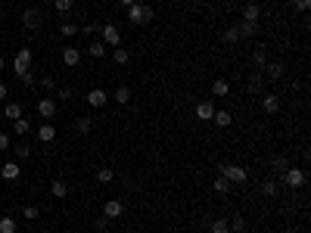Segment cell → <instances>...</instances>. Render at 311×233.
I'll use <instances>...</instances> for the list:
<instances>
[{
  "mask_svg": "<svg viewBox=\"0 0 311 233\" xmlns=\"http://www.w3.org/2000/svg\"><path fill=\"white\" fill-rule=\"evenodd\" d=\"M128 19L134 22V25H146V22L153 19V6H146V3H134V6H128Z\"/></svg>",
  "mask_w": 311,
  "mask_h": 233,
  "instance_id": "obj_1",
  "label": "cell"
},
{
  "mask_svg": "<svg viewBox=\"0 0 311 233\" xmlns=\"http://www.w3.org/2000/svg\"><path fill=\"white\" fill-rule=\"evenodd\" d=\"M221 177H227L230 183H246V168H240V165H234V162H227V165H221Z\"/></svg>",
  "mask_w": 311,
  "mask_h": 233,
  "instance_id": "obj_2",
  "label": "cell"
},
{
  "mask_svg": "<svg viewBox=\"0 0 311 233\" xmlns=\"http://www.w3.org/2000/svg\"><path fill=\"white\" fill-rule=\"evenodd\" d=\"M283 183L290 186V190H299V186H305V171H302V168H293V165H290V168L283 171Z\"/></svg>",
  "mask_w": 311,
  "mask_h": 233,
  "instance_id": "obj_3",
  "label": "cell"
},
{
  "mask_svg": "<svg viewBox=\"0 0 311 233\" xmlns=\"http://www.w3.org/2000/svg\"><path fill=\"white\" fill-rule=\"evenodd\" d=\"M100 34H103V44H106V47H119L122 44V31H119V25H112V22H109V25H103Z\"/></svg>",
  "mask_w": 311,
  "mask_h": 233,
  "instance_id": "obj_4",
  "label": "cell"
},
{
  "mask_svg": "<svg viewBox=\"0 0 311 233\" xmlns=\"http://www.w3.org/2000/svg\"><path fill=\"white\" fill-rule=\"evenodd\" d=\"M84 100H87V106H90V109H103V106L109 103V93H106V90H100V87H94Z\"/></svg>",
  "mask_w": 311,
  "mask_h": 233,
  "instance_id": "obj_5",
  "label": "cell"
},
{
  "mask_svg": "<svg viewBox=\"0 0 311 233\" xmlns=\"http://www.w3.org/2000/svg\"><path fill=\"white\" fill-rule=\"evenodd\" d=\"M41 22H44V13H41V9H25V13H22V25H25V28H41Z\"/></svg>",
  "mask_w": 311,
  "mask_h": 233,
  "instance_id": "obj_6",
  "label": "cell"
},
{
  "mask_svg": "<svg viewBox=\"0 0 311 233\" xmlns=\"http://www.w3.org/2000/svg\"><path fill=\"white\" fill-rule=\"evenodd\" d=\"M212 115H215V103H209V100L196 103V121H212Z\"/></svg>",
  "mask_w": 311,
  "mask_h": 233,
  "instance_id": "obj_7",
  "label": "cell"
},
{
  "mask_svg": "<svg viewBox=\"0 0 311 233\" xmlns=\"http://www.w3.org/2000/svg\"><path fill=\"white\" fill-rule=\"evenodd\" d=\"M38 115H41V118H53V115H56V100H50V97L38 100Z\"/></svg>",
  "mask_w": 311,
  "mask_h": 233,
  "instance_id": "obj_8",
  "label": "cell"
},
{
  "mask_svg": "<svg viewBox=\"0 0 311 233\" xmlns=\"http://www.w3.org/2000/svg\"><path fill=\"white\" fill-rule=\"evenodd\" d=\"M62 62H65L68 68H75L78 62H81V50H78V47H72V44H68L65 50H62Z\"/></svg>",
  "mask_w": 311,
  "mask_h": 233,
  "instance_id": "obj_9",
  "label": "cell"
},
{
  "mask_svg": "<svg viewBox=\"0 0 311 233\" xmlns=\"http://www.w3.org/2000/svg\"><path fill=\"white\" fill-rule=\"evenodd\" d=\"M261 109L268 112V115H274V112L280 109V97H277V93H264V97H261Z\"/></svg>",
  "mask_w": 311,
  "mask_h": 233,
  "instance_id": "obj_10",
  "label": "cell"
},
{
  "mask_svg": "<svg viewBox=\"0 0 311 233\" xmlns=\"http://www.w3.org/2000/svg\"><path fill=\"white\" fill-rule=\"evenodd\" d=\"M19 174H22L19 162H6V165L0 168V177H3V180H19Z\"/></svg>",
  "mask_w": 311,
  "mask_h": 233,
  "instance_id": "obj_11",
  "label": "cell"
},
{
  "mask_svg": "<svg viewBox=\"0 0 311 233\" xmlns=\"http://www.w3.org/2000/svg\"><path fill=\"white\" fill-rule=\"evenodd\" d=\"M38 140H41V143H53V140H56V127L47 124V121H41V127H38Z\"/></svg>",
  "mask_w": 311,
  "mask_h": 233,
  "instance_id": "obj_12",
  "label": "cell"
},
{
  "mask_svg": "<svg viewBox=\"0 0 311 233\" xmlns=\"http://www.w3.org/2000/svg\"><path fill=\"white\" fill-rule=\"evenodd\" d=\"M122 212H124V205L119 199H109L106 205H103V218H122Z\"/></svg>",
  "mask_w": 311,
  "mask_h": 233,
  "instance_id": "obj_13",
  "label": "cell"
},
{
  "mask_svg": "<svg viewBox=\"0 0 311 233\" xmlns=\"http://www.w3.org/2000/svg\"><path fill=\"white\" fill-rule=\"evenodd\" d=\"M109 97L119 103V106H124V103H131V87H128V84H122V87H115Z\"/></svg>",
  "mask_w": 311,
  "mask_h": 233,
  "instance_id": "obj_14",
  "label": "cell"
},
{
  "mask_svg": "<svg viewBox=\"0 0 311 233\" xmlns=\"http://www.w3.org/2000/svg\"><path fill=\"white\" fill-rule=\"evenodd\" d=\"M261 78H268V81H277V78H283V65H277V62L261 65Z\"/></svg>",
  "mask_w": 311,
  "mask_h": 233,
  "instance_id": "obj_15",
  "label": "cell"
},
{
  "mask_svg": "<svg viewBox=\"0 0 311 233\" xmlns=\"http://www.w3.org/2000/svg\"><path fill=\"white\" fill-rule=\"evenodd\" d=\"M212 121H215L218 127H230V124H234V115H230L227 109H215V115H212Z\"/></svg>",
  "mask_w": 311,
  "mask_h": 233,
  "instance_id": "obj_16",
  "label": "cell"
},
{
  "mask_svg": "<svg viewBox=\"0 0 311 233\" xmlns=\"http://www.w3.org/2000/svg\"><path fill=\"white\" fill-rule=\"evenodd\" d=\"M106 50H109V47L103 44V41H94V44H87V56H90V59H103V56H106Z\"/></svg>",
  "mask_w": 311,
  "mask_h": 233,
  "instance_id": "obj_17",
  "label": "cell"
},
{
  "mask_svg": "<svg viewBox=\"0 0 311 233\" xmlns=\"http://www.w3.org/2000/svg\"><path fill=\"white\" fill-rule=\"evenodd\" d=\"M243 22H261L258 3H246V6H243Z\"/></svg>",
  "mask_w": 311,
  "mask_h": 233,
  "instance_id": "obj_18",
  "label": "cell"
},
{
  "mask_svg": "<svg viewBox=\"0 0 311 233\" xmlns=\"http://www.w3.org/2000/svg\"><path fill=\"white\" fill-rule=\"evenodd\" d=\"M50 196H53V199H65V196H68V183L65 180H53L50 183Z\"/></svg>",
  "mask_w": 311,
  "mask_h": 233,
  "instance_id": "obj_19",
  "label": "cell"
},
{
  "mask_svg": "<svg viewBox=\"0 0 311 233\" xmlns=\"http://www.w3.org/2000/svg\"><path fill=\"white\" fill-rule=\"evenodd\" d=\"M252 62H255L258 68H261V65H268V47H264V44H258L255 50H252Z\"/></svg>",
  "mask_w": 311,
  "mask_h": 233,
  "instance_id": "obj_20",
  "label": "cell"
},
{
  "mask_svg": "<svg viewBox=\"0 0 311 233\" xmlns=\"http://www.w3.org/2000/svg\"><path fill=\"white\" fill-rule=\"evenodd\" d=\"M75 131H78V134H90V131H94V118H90V115L75 118Z\"/></svg>",
  "mask_w": 311,
  "mask_h": 233,
  "instance_id": "obj_21",
  "label": "cell"
},
{
  "mask_svg": "<svg viewBox=\"0 0 311 233\" xmlns=\"http://www.w3.org/2000/svg\"><path fill=\"white\" fill-rule=\"evenodd\" d=\"M112 59H115V65H128L131 62V53L124 50V47H112Z\"/></svg>",
  "mask_w": 311,
  "mask_h": 233,
  "instance_id": "obj_22",
  "label": "cell"
},
{
  "mask_svg": "<svg viewBox=\"0 0 311 233\" xmlns=\"http://www.w3.org/2000/svg\"><path fill=\"white\" fill-rule=\"evenodd\" d=\"M237 31H240V38H252V34H258V22H240Z\"/></svg>",
  "mask_w": 311,
  "mask_h": 233,
  "instance_id": "obj_23",
  "label": "cell"
},
{
  "mask_svg": "<svg viewBox=\"0 0 311 233\" xmlns=\"http://www.w3.org/2000/svg\"><path fill=\"white\" fill-rule=\"evenodd\" d=\"M212 190H215L218 196H227V193H230V180L218 174V177H215V183H212Z\"/></svg>",
  "mask_w": 311,
  "mask_h": 233,
  "instance_id": "obj_24",
  "label": "cell"
},
{
  "mask_svg": "<svg viewBox=\"0 0 311 233\" xmlns=\"http://www.w3.org/2000/svg\"><path fill=\"white\" fill-rule=\"evenodd\" d=\"M3 115H6L9 121H16V118H22V106H19V103H6V106H3Z\"/></svg>",
  "mask_w": 311,
  "mask_h": 233,
  "instance_id": "obj_25",
  "label": "cell"
},
{
  "mask_svg": "<svg viewBox=\"0 0 311 233\" xmlns=\"http://www.w3.org/2000/svg\"><path fill=\"white\" fill-rule=\"evenodd\" d=\"M212 93H215V97H227V93H230V84H227L224 78H218L215 84H212Z\"/></svg>",
  "mask_w": 311,
  "mask_h": 233,
  "instance_id": "obj_26",
  "label": "cell"
},
{
  "mask_svg": "<svg viewBox=\"0 0 311 233\" xmlns=\"http://www.w3.org/2000/svg\"><path fill=\"white\" fill-rule=\"evenodd\" d=\"M13 65H31V50H28V47H22V50L16 53V59H13Z\"/></svg>",
  "mask_w": 311,
  "mask_h": 233,
  "instance_id": "obj_27",
  "label": "cell"
},
{
  "mask_svg": "<svg viewBox=\"0 0 311 233\" xmlns=\"http://www.w3.org/2000/svg\"><path fill=\"white\" fill-rule=\"evenodd\" d=\"M13 131H16L19 137H25V134L31 131V121H28V118H16V121H13Z\"/></svg>",
  "mask_w": 311,
  "mask_h": 233,
  "instance_id": "obj_28",
  "label": "cell"
},
{
  "mask_svg": "<svg viewBox=\"0 0 311 233\" xmlns=\"http://www.w3.org/2000/svg\"><path fill=\"white\" fill-rule=\"evenodd\" d=\"M19 224H16V218H0V233H16Z\"/></svg>",
  "mask_w": 311,
  "mask_h": 233,
  "instance_id": "obj_29",
  "label": "cell"
},
{
  "mask_svg": "<svg viewBox=\"0 0 311 233\" xmlns=\"http://www.w3.org/2000/svg\"><path fill=\"white\" fill-rule=\"evenodd\" d=\"M72 6H75V0H53V9H56V13H72Z\"/></svg>",
  "mask_w": 311,
  "mask_h": 233,
  "instance_id": "obj_30",
  "label": "cell"
},
{
  "mask_svg": "<svg viewBox=\"0 0 311 233\" xmlns=\"http://www.w3.org/2000/svg\"><path fill=\"white\" fill-rule=\"evenodd\" d=\"M60 34H65V38H75V34H78V25H75V22H60Z\"/></svg>",
  "mask_w": 311,
  "mask_h": 233,
  "instance_id": "obj_31",
  "label": "cell"
},
{
  "mask_svg": "<svg viewBox=\"0 0 311 233\" xmlns=\"http://www.w3.org/2000/svg\"><path fill=\"white\" fill-rule=\"evenodd\" d=\"M286 168H290V162H286L283 156H274V159H271V171H277V174H283Z\"/></svg>",
  "mask_w": 311,
  "mask_h": 233,
  "instance_id": "obj_32",
  "label": "cell"
},
{
  "mask_svg": "<svg viewBox=\"0 0 311 233\" xmlns=\"http://www.w3.org/2000/svg\"><path fill=\"white\" fill-rule=\"evenodd\" d=\"M212 233H230L227 218H215V221H212Z\"/></svg>",
  "mask_w": 311,
  "mask_h": 233,
  "instance_id": "obj_33",
  "label": "cell"
},
{
  "mask_svg": "<svg viewBox=\"0 0 311 233\" xmlns=\"http://www.w3.org/2000/svg\"><path fill=\"white\" fill-rule=\"evenodd\" d=\"M97 180H100V183H112V180H115V171H112V168H100V171H97Z\"/></svg>",
  "mask_w": 311,
  "mask_h": 233,
  "instance_id": "obj_34",
  "label": "cell"
},
{
  "mask_svg": "<svg viewBox=\"0 0 311 233\" xmlns=\"http://www.w3.org/2000/svg\"><path fill=\"white\" fill-rule=\"evenodd\" d=\"M53 93H56V103H68V100H72V90H68V87H56Z\"/></svg>",
  "mask_w": 311,
  "mask_h": 233,
  "instance_id": "obj_35",
  "label": "cell"
},
{
  "mask_svg": "<svg viewBox=\"0 0 311 233\" xmlns=\"http://www.w3.org/2000/svg\"><path fill=\"white\" fill-rule=\"evenodd\" d=\"M261 81H264V78H261V72H258V75H252V78H249V84H246V87H249L252 93H258V90H261Z\"/></svg>",
  "mask_w": 311,
  "mask_h": 233,
  "instance_id": "obj_36",
  "label": "cell"
},
{
  "mask_svg": "<svg viewBox=\"0 0 311 233\" xmlns=\"http://www.w3.org/2000/svg\"><path fill=\"white\" fill-rule=\"evenodd\" d=\"M28 156H31V146L28 143H16V162L19 159H28Z\"/></svg>",
  "mask_w": 311,
  "mask_h": 233,
  "instance_id": "obj_37",
  "label": "cell"
},
{
  "mask_svg": "<svg viewBox=\"0 0 311 233\" xmlns=\"http://www.w3.org/2000/svg\"><path fill=\"white\" fill-rule=\"evenodd\" d=\"M38 215H41V212H38V205H25V208H22V218H25V221H34Z\"/></svg>",
  "mask_w": 311,
  "mask_h": 233,
  "instance_id": "obj_38",
  "label": "cell"
},
{
  "mask_svg": "<svg viewBox=\"0 0 311 233\" xmlns=\"http://www.w3.org/2000/svg\"><path fill=\"white\" fill-rule=\"evenodd\" d=\"M224 44H240V31L237 28H227L224 31Z\"/></svg>",
  "mask_w": 311,
  "mask_h": 233,
  "instance_id": "obj_39",
  "label": "cell"
},
{
  "mask_svg": "<svg viewBox=\"0 0 311 233\" xmlns=\"http://www.w3.org/2000/svg\"><path fill=\"white\" fill-rule=\"evenodd\" d=\"M261 193H264V196H277V183H274V180H264V183H261Z\"/></svg>",
  "mask_w": 311,
  "mask_h": 233,
  "instance_id": "obj_40",
  "label": "cell"
},
{
  "mask_svg": "<svg viewBox=\"0 0 311 233\" xmlns=\"http://www.w3.org/2000/svg\"><path fill=\"white\" fill-rule=\"evenodd\" d=\"M41 87H44V90H56V78H53V75H44V78H41Z\"/></svg>",
  "mask_w": 311,
  "mask_h": 233,
  "instance_id": "obj_41",
  "label": "cell"
},
{
  "mask_svg": "<svg viewBox=\"0 0 311 233\" xmlns=\"http://www.w3.org/2000/svg\"><path fill=\"white\" fill-rule=\"evenodd\" d=\"M227 224H230V233H234V230H237V233L246 230V221H243V218H234V221H227Z\"/></svg>",
  "mask_w": 311,
  "mask_h": 233,
  "instance_id": "obj_42",
  "label": "cell"
},
{
  "mask_svg": "<svg viewBox=\"0 0 311 233\" xmlns=\"http://www.w3.org/2000/svg\"><path fill=\"white\" fill-rule=\"evenodd\" d=\"M34 81H38V75H34V72H31V68H28V72H25V75H22V84H25V87H31V84H34Z\"/></svg>",
  "mask_w": 311,
  "mask_h": 233,
  "instance_id": "obj_43",
  "label": "cell"
},
{
  "mask_svg": "<svg viewBox=\"0 0 311 233\" xmlns=\"http://www.w3.org/2000/svg\"><path fill=\"white\" fill-rule=\"evenodd\" d=\"M97 28H100V25H97V22H84V25H81V28H78V31H81V34H94Z\"/></svg>",
  "mask_w": 311,
  "mask_h": 233,
  "instance_id": "obj_44",
  "label": "cell"
},
{
  "mask_svg": "<svg viewBox=\"0 0 311 233\" xmlns=\"http://www.w3.org/2000/svg\"><path fill=\"white\" fill-rule=\"evenodd\" d=\"M3 149H9V137L0 131V153H3Z\"/></svg>",
  "mask_w": 311,
  "mask_h": 233,
  "instance_id": "obj_45",
  "label": "cell"
},
{
  "mask_svg": "<svg viewBox=\"0 0 311 233\" xmlns=\"http://www.w3.org/2000/svg\"><path fill=\"white\" fill-rule=\"evenodd\" d=\"M6 97H9V87H6V84H0V103H3Z\"/></svg>",
  "mask_w": 311,
  "mask_h": 233,
  "instance_id": "obj_46",
  "label": "cell"
},
{
  "mask_svg": "<svg viewBox=\"0 0 311 233\" xmlns=\"http://www.w3.org/2000/svg\"><path fill=\"white\" fill-rule=\"evenodd\" d=\"M296 6H299V9H308V6H311V0H296Z\"/></svg>",
  "mask_w": 311,
  "mask_h": 233,
  "instance_id": "obj_47",
  "label": "cell"
},
{
  "mask_svg": "<svg viewBox=\"0 0 311 233\" xmlns=\"http://www.w3.org/2000/svg\"><path fill=\"white\" fill-rule=\"evenodd\" d=\"M119 3H122V6H134V3H137V0H119Z\"/></svg>",
  "mask_w": 311,
  "mask_h": 233,
  "instance_id": "obj_48",
  "label": "cell"
},
{
  "mask_svg": "<svg viewBox=\"0 0 311 233\" xmlns=\"http://www.w3.org/2000/svg\"><path fill=\"white\" fill-rule=\"evenodd\" d=\"M0 72H3V56H0Z\"/></svg>",
  "mask_w": 311,
  "mask_h": 233,
  "instance_id": "obj_49",
  "label": "cell"
},
{
  "mask_svg": "<svg viewBox=\"0 0 311 233\" xmlns=\"http://www.w3.org/2000/svg\"><path fill=\"white\" fill-rule=\"evenodd\" d=\"M50 3H53V0H50Z\"/></svg>",
  "mask_w": 311,
  "mask_h": 233,
  "instance_id": "obj_50",
  "label": "cell"
}]
</instances>
